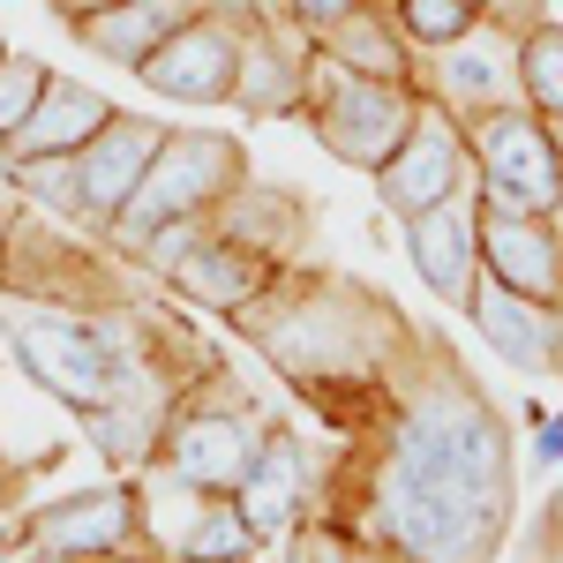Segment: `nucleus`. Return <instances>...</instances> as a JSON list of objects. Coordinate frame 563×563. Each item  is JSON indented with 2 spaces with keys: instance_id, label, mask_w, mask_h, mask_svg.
<instances>
[{
  "instance_id": "26",
  "label": "nucleus",
  "mask_w": 563,
  "mask_h": 563,
  "mask_svg": "<svg viewBox=\"0 0 563 563\" xmlns=\"http://www.w3.org/2000/svg\"><path fill=\"white\" fill-rule=\"evenodd\" d=\"M249 556H256V526L241 519L233 496H211L203 519L188 526V541H180L174 563H249Z\"/></svg>"
},
{
  "instance_id": "20",
  "label": "nucleus",
  "mask_w": 563,
  "mask_h": 563,
  "mask_svg": "<svg viewBox=\"0 0 563 563\" xmlns=\"http://www.w3.org/2000/svg\"><path fill=\"white\" fill-rule=\"evenodd\" d=\"M106 121H113V98H98L90 84H68V76H45L31 121L0 143V166H15V158H53V151H84Z\"/></svg>"
},
{
  "instance_id": "31",
  "label": "nucleus",
  "mask_w": 563,
  "mask_h": 563,
  "mask_svg": "<svg viewBox=\"0 0 563 563\" xmlns=\"http://www.w3.org/2000/svg\"><path fill=\"white\" fill-rule=\"evenodd\" d=\"M286 8H294V23H301L308 38H316V31H331L339 15H353V8H368V0H286Z\"/></svg>"
},
{
  "instance_id": "21",
  "label": "nucleus",
  "mask_w": 563,
  "mask_h": 563,
  "mask_svg": "<svg viewBox=\"0 0 563 563\" xmlns=\"http://www.w3.org/2000/svg\"><path fill=\"white\" fill-rule=\"evenodd\" d=\"M301 496H308V459H301V443H294L286 429H271L263 459L249 466V481L233 488V504H241V519L256 526V541H271V533H294V519H301Z\"/></svg>"
},
{
  "instance_id": "36",
  "label": "nucleus",
  "mask_w": 563,
  "mask_h": 563,
  "mask_svg": "<svg viewBox=\"0 0 563 563\" xmlns=\"http://www.w3.org/2000/svg\"><path fill=\"white\" fill-rule=\"evenodd\" d=\"M556 151H563V129H556Z\"/></svg>"
},
{
  "instance_id": "12",
  "label": "nucleus",
  "mask_w": 563,
  "mask_h": 563,
  "mask_svg": "<svg viewBox=\"0 0 563 563\" xmlns=\"http://www.w3.org/2000/svg\"><path fill=\"white\" fill-rule=\"evenodd\" d=\"M31 556L38 563H98V556H151L135 526V488H76L31 511ZM158 563V556H151Z\"/></svg>"
},
{
  "instance_id": "28",
  "label": "nucleus",
  "mask_w": 563,
  "mask_h": 563,
  "mask_svg": "<svg viewBox=\"0 0 563 563\" xmlns=\"http://www.w3.org/2000/svg\"><path fill=\"white\" fill-rule=\"evenodd\" d=\"M203 241H218V211H188V218H166L158 233H143L135 241V263L151 271V278H174L180 263L196 256Z\"/></svg>"
},
{
  "instance_id": "5",
  "label": "nucleus",
  "mask_w": 563,
  "mask_h": 563,
  "mask_svg": "<svg viewBox=\"0 0 563 563\" xmlns=\"http://www.w3.org/2000/svg\"><path fill=\"white\" fill-rule=\"evenodd\" d=\"M241 180H249V158H241V143H233V135H218V129H166L158 158L143 166L135 196L113 211L106 233L135 256V241H143V233H158L166 218H188V211H218Z\"/></svg>"
},
{
  "instance_id": "3",
  "label": "nucleus",
  "mask_w": 563,
  "mask_h": 563,
  "mask_svg": "<svg viewBox=\"0 0 563 563\" xmlns=\"http://www.w3.org/2000/svg\"><path fill=\"white\" fill-rule=\"evenodd\" d=\"M346 533L376 541L406 563H496L504 533H511V511L504 504H481V496H459L443 481H421L406 466H390L384 451H368L361 466V511L346 519Z\"/></svg>"
},
{
  "instance_id": "18",
  "label": "nucleus",
  "mask_w": 563,
  "mask_h": 563,
  "mask_svg": "<svg viewBox=\"0 0 563 563\" xmlns=\"http://www.w3.org/2000/svg\"><path fill=\"white\" fill-rule=\"evenodd\" d=\"M308 53H316L308 31L294 38L286 23H249V38H241V76H233V106H241V113H256V121L301 113Z\"/></svg>"
},
{
  "instance_id": "23",
  "label": "nucleus",
  "mask_w": 563,
  "mask_h": 563,
  "mask_svg": "<svg viewBox=\"0 0 563 563\" xmlns=\"http://www.w3.org/2000/svg\"><path fill=\"white\" fill-rule=\"evenodd\" d=\"M143 384H151V376H135V384L121 390L113 406L84 413L90 435H98V451H106L113 466H129V474H143V466L158 459V435H166V413H174L158 390H143Z\"/></svg>"
},
{
  "instance_id": "9",
  "label": "nucleus",
  "mask_w": 563,
  "mask_h": 563,
  "mask_svg": "<svg viewBox=\"0 0 563 563\" xmlns=\"http://www.w3.org/2000/svg\"><path fill=\"white\" fill-rule=\"evenodd\" d=\"M271 443V421L249 413V406H174L166 413V435H158V466H174L180 481L211 488V496H233L249 466L263 459Z\"/></svg>"
},
{
  "instance_id": "16",
  "label": "nucleus",
  "mask_w": 563,
  "mask_h": 563,
  "mask_svg": "<svg viewBox=\"0 0 563 563\" xmlns=\"http://www.w3.org/2000/svg\"><path fill=\"white\" fill-rule=\"evenodd\" d=\"M481 278L563 308V241H556V225H549V218H526V211H481Z\"/></svg>"
},
{
  "instance_id": "2",
  "label": "nucleus",
  "mask_w": 563,
  "mask_h": 563,
  "mask_svg": "<svg viewBox=\"0 0 563 563\" xmlns=\"http://www.w3.org/2000/svg\"><path fill=\"white\" fill-rule=\"evenodd\" d=\"M233 323L286 384H308V390L384 384L398 368V353L413 346V331L398 323V308L384 294L331 278V271H278L271 294L256 308H241Z\"/></svg>"
},
{
  "instance_id": "34",
  "label": "nucleus",
  "mask_w": 563,
  "mask_h": 563,
  "mask_svg": "<svg viewBox=\"0 0 563 563\" xmlns=\"http://www.w3.org/2000/svg\"><path fill=\"white\" fill-rule=\"evenodd\" d=\"M549 225H556V241H563V196H556V211H549Z\"/></svg>"
},
{
  "instance_id": "27",
  "label": "nucleus",
  "mask_w": 563,
  "mask_h": 563,
  "mask_svg": "<svg viewBox=\"0 0 563 563\" xmlns=\"http://www.w3.org/2000/svg\"><path fill=\"white\" fill-rule=\"evenodd\" d=\"M390 23H398V38L413 45V53H429V45H451V38H466L481 15V0H390L384 8Z\"/></svg>"
},
{
  "instance_id": "22",
  "label": "nucleus",
  "mask_w": 563,
  "mask_h": 563,
  "mask_svg": "<svg viewBox=\"0 0 563 563\" xmlns=\"http://www.w3.org/2000/svg\"><path fill=\"white\" fill-rule=\"evenodd\" d=\"M316 53H331L339 68L376 76V84H413V45L398 38V23H390L376 0L353 8V15H339L331 31H316Z\"/></svg>"
},
{
  "instance_id": "30",
  "label": "nucleus",
  "mask_w": 563,
  "mask_h": 563,
  "mask_svg": "<svg viewBox=\"0 0 563 563\" xmlns=\"http://www.w3.org/2000/svg\"><path fill=\"white\" fill-rule=\"evenodd\" d=\"M45 76H53L45 60H31V53H8V45H0V143L31 121V106H38Z\"/></svg>"
},
{
  "instance_id": "17",
  "label": "nucleus",
  "mask_w": 563,
  "mask_h": 563,
  "mask_svg": "<svg viewBox=\"0 0 563 563\" xmlns=\"http://www.w3.org/2000/svg\"><path fill=\"white\" fill-rule=\"evenodd\" d=\"M286 263L271 256V249H256V241H241V233H218V241H203L196 256L180 263L174 286L188 308H211V316H241V308H256L263 294H271V278H278Z\"/></svg>"
},
{
  "instance_id": "13",
  "label": "nucleus",
  "mask_w": 563,
  "mask_h": 563,
  "mask_svg": "<svg viewBox=\"0 0 563 563\" xmlns=\"http://www.w3.org/2000/svg\"><path fill=\"white\" fill-rule=\"evenodd\" d=\"M398 225H406V263L421 271V286L435 301L466 308V294L481 286V180L429 203V211L398 218Z\"/></svg>"
},
{
  "instance_id": "24",
  "label": "nucleus",
  "mask_w": 563,
  "mask_h": 563,
  "mask_svg": "<svg viewBox=\"0 0 563 563\" xmlns=\"http://www.w3.org/2000/svg\"><path fill=\"white\" fill-rule=\"evenodd\" d=\"M203 504H211V488H196V481H180L174 466H143V481H135V526H143V549L158 563L180 556V541H188V526L203 519Z\"/></svg>"
},
{
  "instance_id": "7",
  "label": "nucleus",
  "mask_w": 563,
  "mask_h": 563,
  "mask_svg": "<svg viewBox=\"0 0 563 563\" xmlns=\"http://www.w3.org/2000/svg\"><path fill=\"white\" fill-rule=\"evenodd\" d=\"M466 143H474V180H481V211H526L549 218L563 196V151L556 129L511 98V106H488L466 121Z\"/></svg>"
},
{
  "instance_id": "29",
  "label": "nucleus",
  "mask_w": 563,
  "mask_h": 563,
  "mask_svg": "<svg viewBox=\"0 0 563 563\" xmlns=\"http://www.w3.org/2000/svg\"><path fill=\"white\" fill-rule=\"evenodd\" d=\"M0 174L15 180L38 211L76 218V151H53V158H15V166H0Z\"/></svg>"
},
{
  "instance_id": "14",
  "label": "nucleus",
  "mask_w": 563,
  "mask_h": 563,
  "mask_svg": "<svg viewBox=\"0 0 563 563\" xmlns=\"http://www.w3.org/2000/svg\"><path fill=\"white\" fill-rule=\"evenodd\" d=\"M459 316L474 323L481 346L496 361H511L519 376H563V308L556 301H533V294H511V286L481 278Z\"/></svg>"
},
{
  "instance_id": "25",
  "label": "nucleus",
  "mask_w": 563,
  "mask_h": 563,
  "mask_svg": "<svg viewBox=\"0 0 563 563\" xmlns=\"http://www.w3.org/2000/svg\"><path fill=\"white\" fill-rule=\"evenodd\" d=\"M519 98L563 129V23H526L519 31Z\"/></svg>"
},
{
  "instance_id": "4",
  "label": "nucleus",
  "mask_w": 563,
  "mask_h": 563,
  "mask_svg": "<svg viewBox=\"0 0 563 563\" xmlns=\"http://www.w3.org/2000/svg\"><path fill=\"white\" fill-rule=\"evenodd\" d=\"M8 346L15 361L31 368V384H45L60 406H76V413H98V406H113L121 390L143 376L135 368V316H23V323H8Z\"/></svg>"
},
{
  "instance_id": "37",
  "label": "nucleus",
  "mask_w": 563,
  "mask_h": 563,
  "mask_svg": "<svg viewBox=\"0 0 563 563\" xmlns=\"http://www.w3.org/2000/svg\"><path fill=\"white\" fill-rule=\"evenodd\" d=\"M90 8H98V0H90Z\"/></svg>"
},
{
  "instance_id": "10",
  "label": "nucleus",
  "mask_w": 563,
  "mask_h": 563,
  "mask_svg": "<svg viewBox=\"0 0 563 563\" xmlns=\"http://www.w3.org/2000/svg\"><path fill=\"white\" fill-rule=\"evenodd\" d=\"M249 23H256V15H233V8L203 0L135 76L158 90V98H180V106H233V76H241V38H249Z\"/></svg>"
},
{
  "instance_id": "6",
  "label": "nucleus",
  "mask_w": 563,
  "mask_h": 563,
  "mask_svg": "<svg viewBox=\"0 0 563 563\" xmlns=\"http://www.w3.org/2000/svg\"><path fill=\"white\" fill-rule=\"evenodd\" d=\"M413 106H421L413 84H376V76L339 68L331 53H308L301 113H308V129H316V143H323L339 166L376 174L390 151H398V135L413 129Z\"/></svg>"
},
{
  "instance_id": "19",
  "label": "nucleus",
  "mask_w": 563,
  "mask_h": 563,
  "mask_svg": "<svg viewBox=\"0 0 563 563\" xmlns=\"http://www.w3.org/2000/svg\"><path fill=\"white\" fill-rule=\"evenodd\" d=\"M196 8H203V0H98V8L76 15V38H84L98 60H113V68L135 76V68L196 15Z\"/></svg>"
},
{
  "instance_id": "11",
  "label": "nucleus",
  "mask_w": 563,
  "mask_h": 563,
  "mask_svg": "<svg viewBox=\"0 0 563 563\" xmlns=\"http://www.w3.org/2000/svg\"><path fill=\"white\" fill-rule=\"evenodd\" d=\"M413 90L443 98L459 121H474L488 106H511L519 98V31L496 23V15H481L466 38L413 53Z\"/></svg>"
},
{
  "instance_id": "1",
  "label": "nucleus",
  "mask_w": 563,
  "mask_h": 563,
  "mask_svg": "<svg viewBox=\"0 0 563 563\" xmlns=\"http://www.w3.org/2000/svg\"><path fill=\"white\" fill-rule=\"evenodd\" d=\"M390 413L376 429V451L390 466L421 481H443L459 496L504 504L519 511V451H511V421L488 406V390L435 346H406L398 368L384 376Z\"/></svg>"
},
{
  "instance_id": "15",
  "label": "nucleus",
  "mask_w": 563,
  "mask_h": 563,
  "mask_svg": "<svg viewBox=\"0 0 563 563\" xmlns=\"http://www.w3.org/2000/svg\"><path fill=\"white\" fill-rule=\"evenodd\" d=\"M158 143H166V129H158L151 113H121V106H113V121L90 135L84 151H76V218L106 233V225H113V211L135 196L143 166L158 158Z\"/></svg>"
},
{
  "instance_id": "35",
  "label": "nucleus",
  "mask_w": 563,
  "mask_h": 563,
  "mask_svg": "<svg viewBox=\"0 0 563 563\" xmlns=\"http://www.w3.org/2000/svg\"><path fill=\"white\" fill-rule=\"evenodd\" d=\"M98 563H121V556H98ZM135 563H151V556H135Z\"/></svg>"
},
{
  "instance_id": "33",
  "label": "nucleus",
  "mask_w": 563,
  "mask_h": 563,
  "mask_svg": "<svg viewBox=\"0 0 563 563\" xmlns=\"http://www.w3.org/2000/svg\"><path fill=\"white\" fill-rule=\"evenodd\" d=\"M8 533H15V511H8V504H0V541H8Z\"/></svg>"
},
{
  "instance_id": "32",
  "label": "nucleus",
  "mask_w": 563,
  "mask_h": 563,
  "mask_svg": "<svg viewBox=\"0 0 563 563\" xmlns=\"http://www.w3.org/2000/svg\"><path fill=\"white\" fill-rule=\"evenodd\" d=\"M533 451H541V466H563V413L533 406Z\"/></svg>"
},
{
  "instance_id": "8",
  "label": "nucleus",
  "mask_w": 563,
  "mask_h": 563,
  "mask_svg": "<svg viewBox=\"0 0 563 563\" xmlns=\"http://www.w3.org/2000/svg\"><path fill=\"white\" fill-rule=\"evenodd\" d=\"M376 196H384L390 218H413L443 203V196H459V188H474V143H466V121L421 90V106H413V129L398 135V151H390L384 166H376Z\"/></svg>"
}]
</instances>
